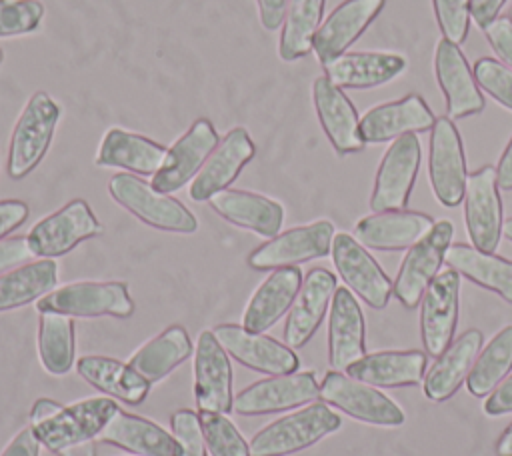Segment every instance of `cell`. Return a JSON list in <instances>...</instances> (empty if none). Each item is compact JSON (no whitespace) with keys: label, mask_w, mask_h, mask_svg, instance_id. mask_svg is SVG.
I'll use <instances>...</instances> for the list:
<instances>
[{"label":"cell","mask_w":512,"mask_h":456,"mask_svg":"<svg viewBox=\"0 0 512 456\" xmlns=\"http://www.w3.org/2000/svg\"><path fill=\"white\" fill-rule=\"evenodd\" d=\"M460 274L452 268L440 272L422 296L420 336L428 356L438 358L450 344L458 324Z\"/></svg>","instance_id":"2e32d148"},{"label":"cell","mask_w":512,"mask_h":456,"mask_svg":"<svg viewBox=\"0 0 512 456\" xmlns=\"http://www.w3.org/2000/svg\"><path fill=\"white\" fill-rule=\"evenodd\" d=\"M166 152V146L148 136L110 128L98 146L94 162L100 168H122L132 174L154 176L160 170Z\"/></svg>","instance_id":"f546056e"},{"label":"cell","mask_w":512,"mask_h":456,"mask_svg":"<svg viewBox=\"0 0 512 456\" xmlns=\"http://www.w3.org/2000/svg\"><path fill=\"white\" fill-rule=\"evenodd\" d=\"M504 2L506 0H470V18L484 30L494 18H498Z\"/></svg>","instance_id":"f5cc1de1"},{"label":"cell","mask_w":512,"mask_h":456,"mask_svg":"<svg viewBox=\"0 0 512 456\" xmlns=\"http://www.w3.org/2000/svg\"><path fill=\"white\" fill-rule=\"evenodd\" d=\"M208 202L224 220L264 238H274L284 222L282 204L256 192L226 188L216 192Z\"/></svg>","instance_id":"f1b7e54d"},{"label":"cell","mask_w":512,"mask_h":456,"mask_svg":"<svg viewBox=\"0 0 512 456\" xmlns=\"http://www.w3.org/2000/svg\"><path fill=\"white\" fill-rule=\"evenodd\" d=\"M0 456H40V440L36 438L32 426L20 430Z\"/></svg>","instance_id":"816d5d0a"},{"label":"cell","mask_w":512,"mask_h":456,"mask_svg":"<svg viewBox=\"0 0 512 456\" xmlns=\"http://www.w3.org/2000/svg\"><path fill=\"white\" fill-rule=\"evenodd\" d=\"M28 206L22 200H0V240L16 230L28 218Z\"/></svg>","instance_id":"c3c4849f"},{"label":"cell","mask_w":512,"mask_h":456,"mask_svg":"<svg viewBox=\"0 0 512 456\" xmlns=\"http://www.w3.org/2000/svg\"><path fill=\"white\" fill-rule=\"evenodd\" d=\"M496 180L500 190H512V138L506 144L498 166H496Z\"/></svg>","instance_id":"db71d44e"},{"label":"cell","mask_w":512,"mask_h":456,"mask_svg":"<svg viewBox=\"0 0 512 456\" xmlns=\"http://www.w3.org/2000/svg\"><path fill=\"white\" fill-rule=\"evenodd\" d=\"M326 0H288L278 56L284 62H296L312 52V40L320 28Z\"/></svg>","instance_id":"74e56055"},{"label":"cell","mask_w":512,"mask_h":456,"mask_svg":"<svg viewBox=\"0 0 512 456\" xmlns=\"http://www.w3.org/2000/svg\"><path fill=\"white\" fill-rule=\"evenodd\" d=\"M428 176L442 206L454 208L464 200L468 170L458 128L448 116L436 118L430 134Z\"/></svg>","instance_id":"9c48e42d"},{"label":"cell","mask_w":512,"mask_h":456,"mask_svg":"<svg viewBox=\"0 0 512 456\" xmlns=\"http://www.w3.org/2000/svg\"><path fill=\"white\" fill-rule=\"evenodd\" d=\"M102 234V224L86 200L76 198L60 210L36 222L26 234L30 250L38 258H58L80 242Z\"/></svg>","instance_id":"ba28073f"},{"label":"cell","mask_w":512,"mask_h":456,"mask_svg":"<svg viewBox=\"0 0 512 456\" xmlns=\"http://www.w3.org/2000/svg\"><path fill=\"white\" fill-rule=\"evenodd\" d=\"M464 222L472 246L484 252H494L498 248L504 220L494 166H482L468 174L464 190Z\"/></svg>","instance_id":"4fadbf2b"},{"label":"cell","mask_w":512,"mask_h":456,"mask_svg":"<svg viewBox=\"0 0 512 456\" xmlns=\"http://www.w3.org/2000/svg\"><path fill=\"white\" fill-rule=\"evenodd\" d=\"M386 0H344L314 34L312 50L322 66L342 56L380 14Z\"/></svg>","instance_id":"ffe728a7"},{"label":"cell","mask_w":512,"mask_h":456,"mask_svg":"<svg viewBox=\"0 0 512 456\" xmlns=\"http://www.w3.org/2000/svg\"><path fill=\"white\" fill-rule=\"evenodd\" d=\"M484 412L488 416H502L512 412V376H508L490 392L488 400L484 402Z\"/></svg>","instance_id":"681fc988"},{"label":"cell","mask_w":512,"mask_h":456,"mask_svg":"<svg viewBox=\"0 0 512 456\" xmlns=\"http://www.w3.org/2000/svg\"><path fill=\"white\" fill-rule=\"evenodd\" d=\"M476 84L496 102L512 110V68L494 58H478L474 62Z\"/></svg>","instance_id":"7bdbcfd3"},{"label":"cell","mask_w":512,"mask_h":456,"mask_svg":"<svg viewBox=\"0 0 512 456\" xmlns=\"http://www.w3.org/2000/svg\"><path fill=\"white\" fill-rule=\"evenodd\" d=\"M420 160L422 148L416 134H404L390 144L374 178L370 196V208L374 212L406 208L418 176Z\"/></svg>","instance_id":"30bf717a"},{"label":"cell","mask_w":512,"mask_h":456,"mask_svg":"<svg viewBox=\"0 0 512 456\" xmlns=\"http://www.w3.org/2000/svg\"><path fill=\"white\" fill-rule=\"evenodd\" d=\"M172 436L180 444V456H206V442L200 428V418L192 410H176L170 418Z\"/></svg>","instance_id":"f6af8a7d"},{"label":"cell","mask_w":512,"mask_h":456,"mask_svg":"<svg viewBox=\"0 0 512 456\" xmlns=\"http://www.w3.org/2000/svg\"><path fill=\"white\" fill-rule=\"evenodd\" d=\"M332 240L334 226L330 220L296 226L254 248L248 256V266L254 270H276L324 258L332 250Z\"/></svg>","instance_id":"8fae6325"},{"label":"cell","mask_w":512,"mask_h":456,"mask_svg":"<svg viewBox=\"0 0 512 456\" xmlns=\"http://www.w3.org/2000/svg\"><path fill=\"white\" fill-rule=\"evenodd\" d=\"M432 6L442 36L462 44L470 28V0H432Z\"/></svg>","instance_id":"ee69618b"},{"label":"cell","mask_w":512,"mask_h":456,"mask_svg":"<svg viewBox=\"0 0 512 456\" xmlns=\"http://www.w3.org/2000/svg\"><path fill=\"white\" fill-rule=\"evenodd\" d=\"M32 250L26 236H14L0 240V274L26 264L32 258Z\"/></svg>","instance_id":"7dc6e473"},{"label":"cell","mask_w":512,"mask_h":456,"mask_svg":"<svg viewBox=\"0 0 512 456\" xmlns=\"http://www.w3.org/2000/svg\"><path fill=\"white\" fill-rule=\"evenodd\" d=\"M428 354L420 350H382L364 354L346 368V374L380 388L416 386L424 380Z\"/></svg>","instance_id":"4dcf8cb0"},{"label":"cell","mask_w":512,"mask_h":456,"mask_svg":"<svg viewBox=\"0 0 512 456\" xmlns=\"http://www.w3.org/2000/svg\"><path fill=\"white\" fill-rule=\"evenodd\" d=\"M58 266L52 258L26 262L0 274V312L26 306L54 290Z\"/></svg>","instance_id":"8d00e7d4"},{"label":"cell","mask_w":512,"mask_h":456,"mask_svg":"<svg viewBox=\"0 0 512 456\" xmlns=\"http://www.w3.org/2000/svg\"><path fill=\"white\" fill-rule=\"evenodd\" d=\"M320 398L344 414L374 426H402V408L374 386L360 382L340 370H328L320 384Z\"/></svg>","instance_id":"52a82bcc"},{"label":"cell","mask_w":512,"mask_h":456,"mask_svg":"<svg viewBox=\"0 0 512 456\" xmlns=\"http://www.w3.org/2000/svg\"><path fill=\"white\" fill-rule=\"evenodd\" d=\"M76 372L96 390L132 406L144 402L150 392V382L144 376L110 356H82L76 360Z\"/></svg>","instance_id":"836d02e7"},{"label":"cell","mask_w":512,"mask_h":456,"mask_svg":"<svg viewBox=\"0 0 512 456\" xmlns=\"http://www.w3.org/2000/svg\"><path fill=\"white\" fill-rule=\"evenodd\" d=\"M502 234L512 242V216H510L508 220H504V224H502Z\"/></svg>","instance_id":"9f6ffc18"},{"label":"cell","mask_w":512,"mask_h":456,"mask_svg":"<svg viewBox=\"0 0 512 456\" xmlns=\"http://www.w3.org/2000/svg\"><path fill=\"white\" fill-rule=\"evenodd\" d=\"M194 400L200 412L228 414L232 398V366L212 330L198 336L194 352Z\"/></svg>","instance_id":"e0dca14e"},{"label":"cell","mask_w":512,"mask_h":456,"mask_svg":"<svg viewBox=\"0 0 512 456\" xmlns=\"http://www.w3.org/2000/svg\"><path fill=\"white\" fill-rule=\"evenodd\" d=\"M118 404L106 396H92L62 406L40 398L30 410V426L56 456H96V438Z\"/></svg>","instance_id":"6da1fadb"},{"label":"cell","mask_w":512,"mask_h":456,"mask_svg":"<svg viewBox=\"0 0 512 456\" xmlns=\"http://www.w3.org/2000/svg\"><path fill=\"white\" fill-rule=\"evenodd\" d=\"M312 100L318 122L338 154H354L364 148L360 134V118L348 96L326 76H318L312 84Z\"/></svg>","instance_id":"7402d4cb"},{"label":"cell","mask_w":512,"mask_h":456,"mask_svg":"<svg viewBox=\"0 0 512 456\" xmlns=\"http://www.w3.org/2000/svg\"><path fill=\"white\" fill-rule=\"evenodd\" d=\"M432 226V218L424 212L386 210L360 218L354 238L374 250H404L420 242Z\"/></svg>","instance_id":"484cf974"},{"label":"cell","mask_w":512,"mask_h":456,"mask_svg":"<svg viewBox=\"0 0 512 456\" xmlns=\"http://www.w3.org/2000/svg\"><path fill=\"white\" fill-rule=\"evenodd\" d=\"M44 6L38 0H0V38L30 34L40 28Z\"/></svg>","instance_id":"b9f144b4"},{"label":"cell","mask_w":512,"mask_h":456,"mask_svg":"<svg viewBox=\"0 0 512 456\" xmlns=\"http://www.w3.org/2000/svg\"><path fill=\"white\" fill-rule=\"evenodd\" d=\"M212 332L222 348L250 370L270 376L298 372L300 360L296 352L272 336L248 332L238 324H218Z\"/></svg>","instance_id":"ac0fdd59"},{"label":"cell","mask_w":512,"mask_h":456,"mask_svg":"<svg viewBox=\"0 0 512 456\" xmlns=\"http://www.w3.org/2000/svg\"><path fill=\"white\" fill-rule=\"evenodd\" d=\"M454 226L450 220L434 222L432 230L414 246L408 248L396 280L392 284V292L398 302L406 308H416L422 300L424 292L438 276V270L446 258V252L452 244Z\"/></svg>","instance_id":"8992f818"},{"label":"cell","mask_w":512,"mask_h":456,"mask_svg":"<svg viewBox=\"0 0 512 456\" xmlns=\"http://www.w3.org/2000/svg\"><path fill=\"white\" fill-rule=\"evenodd\" d=\"M320 398L316 374L292 372L258 380L234 396V412L240 416L272 414L288 408H298Z\"/></svg>","instance_id":"7c38bea8"},{"label":"cell","mask_w":512,"mask_h":456,"mask_svg":"<svg viewBox=\"0 0 512 456\" xmlns=\"http://www.w3.org/2000/svg\"><path fill=\"white\" fill-rule=\"evenodd\" d=\"M482 340V332L470 328L436 358L428 374H424V396L428 400L444 402L458 392L480 352Z\"/></svg>","instance_id":"d6a6232c"},{"label":"cell","mask_w":512,"mask_h":456,"mask_svg":"<svg viewBox=\"0 0 512 456\" xmlns=\"http://www.w3.org/2000/svg\"><path fill=\"white\" fill-rule=\"evenodd\" d=\"M302 286V272L298 266H284V268H276L252 294L246 310H244V318H242V326L248 332H256V334H264L268 328H272L280 316H284Z\"/></svg>","instance_id":"83f0119b"},{"label":"cell","mask_w":512,"mask_h":456,"mask_svg":"<svg viewBox=\"0 0 512 456\" xmlns=\"http://www.w3.org/2000/svg\"><path fill=\"white\" fill-rule=\"evenodd\" d=\"M36 310L58 312L70 318H130L134 312V302L124 282L84 280L54 288L36 302Z\"/></svg>","instance_id":"5b68a950"},{"label":"cell","mask_w":512,"mask_h":456,"mask_svg":"<svg viewBox=\"0 0 512 456\" xmlns=\"http://www.w3.org/2000/svg\"><path fill=\"white\" fill-rule=\"evenodd\" d=\"M256 6H258V18L264 30L274 32L282 26L288 0H256Z\"/></svg>","instance_id":"f907efd6"},{"label":"cell","mask_w":512,"mask_h":456,"mask_svg":"<svg viewBox=\"0 0 512 456\" xmlns=\"http://www.w3.org/2000/svg\"><path fill=\"white\" fill-rule=\"evenodd\" d=\"M2 60H4V52L0 50V62H2Z\"/></svg>","instance_id":"680465c9"},{"label":"cell","mask_w":512,"mask_h":456,"mask_svg":"<svg viewBox=\"0 0 512 456\" xmlns=\"http://www.w3.org/2000/svg\"><path fill=\"white\" fill-rule=\"evenodd\" d=\"M512 370V326H504L476 356L468 376V392L476 398L490 394Z\"/></svg>","instance_id":"ab89813d"},{"label":"cell","mask_w":512,"mask_h":456,"mask_svg":"<svg viewBox=\"0 0 512 456\" xmlns=\"http://www.w3.org/2000/svg\"><path fill=\"white\" fill-rule=\"evenodd\" d=\"M366 354L364 314L350 288L338 286L330 302L328 362L332 370H346Z\"/></svg>","instance_id":"d4e9b609"},{"label":"cell","mask_w":512,"mask_h":456,"mask_svg":"<svg viewBox=\"0 0 512 456\" xmlns=\"http://www.w3.org/2000/svg\"><path fill=\"white\" fill-rule=\"evenodd\" d=\"M198 418L210 456H252L250 444L224 414L200 412Z\"/></svg>","instance_id":"60d3db41"},{"label":"cell","mask_w":512,"mask_h":456,"mask_svg":"<svg viewBox=\"0 0 512 456\" xmlns=\"http://www.w3.org/2000/svg\"><path fill=\"white\" fill-rule=\"evenodd\" d=\"M254 154L256 146L246 128L236 126L228 130L190 182V198L194 202H204L216 192L226 190L238 178L242 168L254 158Z\"/></svg>","instance_id":"d6986e66"},{"label":"cell","mask_w":512,"mask_h":456,"mask_svg":"<svg viewBox=\"0 0 512 456\" xmlns=\"http://www.w3.org/2000/svg\"><path fill=\"white\" fill-rule=\"evenodd\" d=\"M436 118L420 94H408L400 100L384 102L370 108L360 118V134L368 144L396 140L404 134L426 132Z\"/></svg>","instance_id":"cb8c5ba5"},{"label":"cell","mask_w":512,"mask_h":456,"mask_svg":"<svg viewBox=\"0 0 512 456\" xmlns=\"http://www.w3.org/2000/svg\"><path fill=\"white\" fill-rule=\"evenodd\" d=\"M62 108L48 92H34L20 112L8 144V176L22 180L46 156Z\"/></svg>","instance_id":"3957f363"},{"label":"cell","mask_w":512,"mask_h":456,"mask_svg":"<svg viewBox=\"0 0 512 456\" xmlns=\"http://www.w3.org/2000/svg\"><path fill=\"white\" fill-rule=\"evenodd\" d=\"M108 192L114 202L152 228L180 234H192L198 228L196 216L180 200L154 190L152 184L134 174H114L108 182Z\"/></svg>","instance_id":"277c9868"},{"label":"cell","mask_w":512,"mask_h":456,"mask_svg":"<svg viewBox=\"0 0 512 456\" xmlns=\"http://www.w3.org/2000/svg\"><path fill=\"white\" fill-rule=\"evenodd\" d=\"M12 2H20V0H12Z\"/></svg>","instance_id":"91938a15"},{"label":"cell","mask_w":512,"mask_h":456,"mask_svg":"<svg viewBox=\"0 0 512 456\" xmlns=\"http://www.w3.org/2000/svg\"><path fill=\"white\" fill-rule=\"evenodd\" d=\"M332 262L346 286L370 308L382 310L392 296V282L368 250L350 234H334Z\"/></svg>","instance_id":"5bb4252c"},{"label":"cell","mask_w":512,"mask_h":456,"mask_svg":"<svg viewBox=\"0 0 512 456\" xmlns=\"http://www.w3.org/2000/svg\"><path fill=\"white\" fill-rule=\"evenodd\" d=\"M342 426L340 416L328 408L326 402H310L292 414H286L262 430L250 440L252 456H288L304 448H310L324 436L336 432Z\"/></svg>","instance_id":"7a4b0ae2"},{"label":"cell","mask_w":512,"mask_h":456,"mask_svg":"<svg viewBox=\"0 0 512 456\" xmlns=\"http://www.w3.org/2000/svg\"><path fill=\"white\" fill-rule=\"evenodd\" d=\"M444 260L464 278L512 304V260L468 244H450Z\"/></svg>","instance_id":"e575fe53"},{"label":"cell","mask_w":512,"mask_h":456,"mask_svg":"<svg viewBox=\"0 0 512 456\" xmlns=\"http://www.w3.org/2000/svg\"><path fill=\"white\" fill-rule=\"evenodd\" d=\"M96 440L136 456H180V444L172 434L156 422L120 408H116Z\"/></svg>","instance_id":"4316f807"},{"label":"cell","mask_w":512,"mask_h":456,"mask_svg":"<svg viewBox=\"0 0 512 456\" xmlns=\"http://www.w3.org/2000/svg\"><path fill=\"white\" fill-rule=\"evenodd\" d=\"M508 18L512 20V6H510V10H508Z\"/></svg>","instance_id":"6f0895ef"},{"label":"cell","mask_w":512,"mask_h":456,"mask_svg":"<svg viewBox=\"0 0 512 456\" xmlns=\"http://www.w3.org/2000/svg\"><path fill=\"white\" fill-rule=\"evenodd\" d=\"M434 72L446 98L450 118H464L482 112L484 96L478 90L474 72L458 44L442 38L434 52Z\"/></svg>","instance_id":"44dd1931"},{"label":"cell","mask_w":512,"mask_h":456,"mask_svg":"<svg viewBox=\"0 0 512 456\" xmlns=\"http://www.w3.org/2000/svg\"><path fill=\"white\" fill-rule=\"evenodd\" d=\"M496 456H512V422L496 440Z\"/></svg>","instance_id":"11a10c76"},{"label":"cell","mask_w":512,"mask_h":456,"mask_svg":"<svg viewBox=\"0 0 512 456\" xmlns=\"http://www.w3.org/2000/svg\"><path fill=\"white\" fill-rule=\"evenodd\" d=\"M218 142L220 136L208 118L194 120L192 126L168 148L160 170L152 176V188L162 194L180 190L184 184L194 180Z\"/></svg>","instance_id":"9a60e30c"},{"label":"cell","mask_w":512,"mask_h":456,"mask_svg":"<svg viewBox=\"0 0 512 456\" xmlns=\"http://www.w3.org/2000/svg\"><path fill=\"white\" fill-rule=\"evenodd\" d=\"M484 34L496 56L512 68V20L508 16H498L484 28Z\"/></svg>","instance_id":"bcb514c9"},{"label":"cell","mask_w":512,"mask_h":456,"mask_svg":"<svg viewBox=\"0 0 512 456\" xmlns=\"http://www.w3.org/2000/svg\"><path fill=\"white\" fill-rule=\"evenodd\" d=\"M406 68V58L390 52H350L324 66V76L338 88H374L394 80Z\"/></svg>","instance_id":"1f68e13d"},{"label":"cell","mask_w":512,"mask_h":456,"mask_svg":"<svg viewBox=\"0 0 512 456\" xmlns=\"http://www.w3.org/2000/svg\"><path fill=\"white\" fill-rule=\"evenodd\" d=\"M336 288V276L326 268H312L306 274L284 324L286 346L302 348L310 342L324 320Z\"/></svg>","instance_id":"603a6c76"},{"label":"cell","mask_w":512,"mask_h":456,"mask_svg":"<svg viewBox=\"0 0 512 456\" xmlns=\"http://www.w3.org/2000/svg\"><path fill=\"white\" fill-rule=\"evenodd\" d=\"M38 354L44 370L54 376L70 372L74 364V322L66 314L40 312Z\"/></svg>","instance_id":"f35d334b"},{"label":"cell","mask_w":512,"mask_h":456,"mask_svg":"<svg viewBox=\"0 0 512 456\" xmlns=\"http://www.w3.org/2000/svg\"><path fill=\"white\" fill-rule=\"evenodd\" d=\"M192 354V340L186 328L174 324L138 348L128 364L150 384L160 382Z\"/></svg>","instance_id":"d590c367"}]
</instances>
